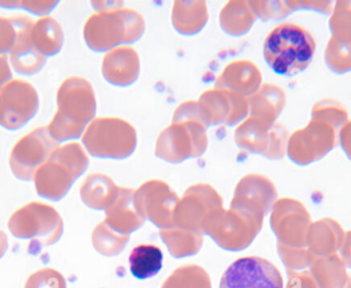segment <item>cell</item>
Listing matches in <instances>:
<instances>
[{"label":"cell","mask_w":351,"mask_h":288,"mask_svg":"<svg viewBox=\"0 0 351 288\" xmlns=\"http://www.w3.org/2000/svg\"><path fill=\"white\" fill-rule=\"evenodd\" d=\"M340 257L346 267L351 268V230L346 233L343 244L340 248Z\"/></svg>","instance_id":"obj_27"},{"label":"cell","mask_w":351,"mask_h":288,"mask_svg":"<svg viewBox=\"0 0 351 288\" xmlns=\"http://www.w3.org/2000/svg\"><path fill=\"white\" fill-rule=\"evenodd\" d=\"M337 131L324 121L311 118L304 129L289 138V157L298 166H308L323 159L335 148Z\"/></svg>","instance_id":"obj_5"},{"label":"cell","mask_w":351,"mask_h":288,"mask_svg":"<svg viewBox=\"0 0 351 288\" xmlns=\"http://www.w3.org/2000/svg\"><path fill=\"white\" fill-rule=\"evenodd\" d=\"M86 166L88 158L78 144H67L58 148L37 176L39 193L51 199L61 198Z\"/></svg>","instance_id":"obj_3"},{"label":"cell","mask_w":351,"mask_h":288,"mask_svg":"<svg viewBox=\"0 0 351 288\" xmlns=\"http://www.w3.org/2000/svg\"><path fill=\"white\" fill-rule=\"evenodd\" d=\"M339 142L344 153L351 160V121L348 120L339 129Z\"/></svg>","instance_id":"obj_25"},{"label":"cell","mask_w":351,"mask_h":288,"mask_svg":"<svg viewBox=\"0 0 351 288\" xmlns=\"http://www.w3.org/2000/svg\"><path fill=\"white\" fill-rule=\"evenodd\" d=\"M287 288H319L311 271L303 270L290 272Z\"/></svg>","instance_id":"obj_23"},{"label":"cell","mask_w":351,"mask_h":288,"mask_svg":"<svg viewBox=\"0 0 351 288\" xmlns=\"http://www.w3.org/2000/svg\"><path fill=\"white\" fill-rule=\"evenodd\" d=\"M315 49V38L306 29L293 23H284L266 37L264 59L274 73L294 76L311 65Z\"/></svg>","instance_id":"obj_1"},{"label":"cell","mask_w":351,"mask_h":288,"mask_svg":"<svg viewBox=\"0 0 351 288\" xmlns=\"http://www.w3.org/2000/svg\"><path fill=\"white\" fill-rule=\"evenodd\" d=\"M59 143L51 137L47 127H38L25 135L14 146L10 166L19 178L28 179L33 170L51 157Z\"/></svg>","instance_id":"obj_9"},{"label":"cell","mask_w":351,"mask_h":288,"mask_svg":"<svg viewBox=\"0 0 351 288\" xmlns=\"http://www.w3.org/2000/svg\"><path fill=\"white\" fill-rule=\"evenodd\" d=\"M220 288H284V281L274 264L265 259L247 257L228 267Z\"/></svg>","instance_id":"obj_8"},{"label":"cell","mask_w":351,"mask_h":288,"mask_svg":"<svg viewBox=\"0 0 351 288\" xmlns=\"http://www.w3.org/2000/svg\"><path fill=\"white\" fill-rule=\"evenodd\" d=\"M30 39L34 49L43 57H53L61 51L64 34L59 23L53 18H43L33 23Z\"/></svg>","instance_id":"obj_13"},{"label":"cell","mask_w":351,"mask_h":288,"mask_svg":"<svg viewBox=\"0 0 351 288\" xmlns=\"http://www.w3.org/2000/svg\"><path fill=\"white\" fill-rule=\"evenodd\" d=\"M325 62L333 73L351 71V42L344 43L331 37L325 49Z\"/></svg>","instance_id":"obj_17"},{"label":"cell","mask_w":351,"mask_h":288,"mask_svg":"<svg viewBox=\"0 0 351 288\" xmlns=\"http://www.w3.org/2000/svg\"><path fill=\"white\" fill-rule=\"evenodd\" d=\"M38 109V94L29 82L12 80L0 90V125L4 129H22Z\"/></svg>","instance_id":"obj_6"},{"label":"cell","mask_w":351,"mask_h":288,"mask_svg":"<svg viewBox=\"0 0 351 288\" xmlns=\"http://www.w3.org/2000/svg\"><path fill=\"white\" fill-rule=\"evenodd\" d=\"M329 27L333 38L344 43L351 42V1H337Z\"/></svg>","instance_id":"obj_18"},{"label":"cell","mask_w":351,"mask_h":288,"mask_svg":"<svg viewBox=\"0 0 351 288\" xmlns=\"http://www.w3.org/2000/svg\"><path fill=\"white\" fill-rule=\"evenodd\" d=\"M346 232L341 225L331 218H324L311 224L307 238V248L315 257L337 254L343 244Z\"/></svg>","instance_id":"obj_11"},{"label":"cell","mask_w":351,"mask_h":288,"mask_svg":"<svg viewBox=\"0 0 351 288\" xmlns=\"http://www.w3.org/2000/svg\"><path fill=\"white\" fill-rule=\"evenodd\" d=\"M309 268L319 288H348L351 285L348 267L339 254L315 257Z\"/></svg>","instance_id":"obj_12"},{"label":"cell","mask_w":351,"mask_h":288,"mask_svg":"<svg viewBox=\"0 0 351 288\" xmlns=\"http://www.w3.org/2000/svg\"><path fill=\"white\" fill-rule=\"evenodd\" d=\"M288 131L280 125L274 123L271 127V142L266 157L269 159H282L288 151Z\"/></svg>","instance_id":"obj_21"},{"label":"cell","mask_w":351,"mask_h":288,"mask_svg":"<svg viewBox=\"0 0 351 288\" xmlns=\"http://www.w3.org/2000/svg\"><path fill=\"white\" fill-rule=\"evenodd\" d=\"M348 288H351V285H350V287H348Z\"/></svg>","instance_id":"obj_28"},{"label":"cell","mask_w":351,"mask_h":288,"mask_svg":"<svg viewBox=\"0 0 351 288\" xmlns=\"http://www.w3.org/2000/svg\"><path fill=\"white\" fill-rule=\"evenodd\" d=\"M16 28V38L10 53V64L18 73L34 75L41 71L47 57L38 53L33 47L30 39L32 21L27 16L14 18Z\"/></svg>","instance_id":"obj_10"},{"label":"cell","mask_w":351,"mask_h":288,"mask_svg":"<svg viewBox=\"0 0 351 288\" xmlns=\"http://www.w3.org/2000/svg\"><path fill=\"white\" fill-rule=\"evenodd\" d=\"M286 105V94L280 86L265 84L252 98V114L255 118L274 125Z\"/></svg>","instance_id":"obj_14"},{"label":"cell","mask_w":351,"mask_h":288,"mask_svg":"<svg viewBox=\"0 0 351 288\" xmlns=\"http://www.w3.org/2000/svg\"><path fill=\"white\" fill-rule=\"evenodd\" d=\"M311 117L331 125L335 131L348 122V110L343 105L333 99L319 101L311 110Z\"/></svg>","instance_id":"obj_16"},{"label":"cell","mask_w":351,"mask_h":288,"mask_svg":"<svg viewBox=\"0 0 351 288\" xmlns=\"http://www.w3.org/2000/svg\"><path fill=\"white\" fill-rule=\"evenodd\" d=\"M251 3L255 4L252 5L254 12L263 21L282 20L293 12L287 1H259Z\"/></svg>","instance_id":"obj_20"},{"label":"cell","mask_w":351,"mask_h":288,"mask_svg":"<svg viewBox=\"0 0 351 288\" xmlns=\"http://www.w3.org/2000/svg\"><path fill=\"white\" fill-rule=\"evenodd\" d=\"M82 143L93 156L123 159L136 148V131L121 119H96L86 129Z\"/></svg>","instance_id":"obj_4"},{"label":"cell","mask_w":351,"mask_h":288,"mask_svg":"<svg viewBox=\"0 0 351 288\" xmlns=\"http://www.w3.org/2000/svg\"><path fill=\"white\" fill-rule=\"evenodd\" d=\"M278 250L282 263L290 272L305 270L311 267L315 258L308 248H291L278 244Z\"/></svg>","instance_id":"obj_19"},{"label":"cell","mask_w":351,"mask_h":288,"mask_svg":"<svg viewBox=\"0 0 351 288\" xmlns=\"http://www.w3.org/2000/svg\"><path fill=\"white\" fill-rule=\"evenodd\" d=\"M162 261L164 256L160 248L152 244H141L130 254V270L140 280L152 278L162 270Z\"/></svg>","instance_id":"obj_15"},{"label":"cell","mask_w":351,"mask_h":288,"mask_svg":"<svg viewBox=\"0 0 351 288\" xmlns=\"http://www.w3.org/2000/svg\"><path fill=\"white\" fill-rule=\"evenodd\" d=\"M291 10H315L323 14H330L333 12V5L331 1H287Z\"/></svg>","instance_id":"obj_24"},{"label":"cell","mask_w":351,"mask_h":288,"mask_svg":"<svg viewBox=\"0 0 351 288\" xmlns=\"http://www.w3.org/2000/svg\"><path fill=\"white\" fill-rule=\"evenodd\" d=\"M58 111L47 129L60 142L78 139L96 111L92 86L84 78L71 77L60 86Z\"/></svg>","instance_id":"obj_2"},{"label":"cell","mask_w":351,"mask_h":288,"mask_svg":"<svg viewBox=\"0 0 351 288\" xmlns=\"http://www.w3.org/2000/svg\"><path fill=\"white\" fill-rule=\"evenodd\" d=\"M270 223L278 244L291 248H307L313 222L311 213L300 201L284 198L276 202Z\"/></svg>","instance_id":"obj_7"},{"label":"cell","mask_w":351,"mask_h":288,"mask_svg":"<svg viewBox=\"0 0 351 288\" xmlns=\"http://www.w3.org/2000/svg\"><path fill=\"white\" fill-rule=\"evenodd\" d=\"M16 38V28L14 18L0 16V55L12 51Z\"/></svg>","instance_id":"obj_22"},{"label":"cell","mask_w":351,"mask_h":288,"mask_svg":"<svg viewBox=\"0 0 351 288\" xmlns=\"http://www.w3.org/2000/svg\"><path fill=\"white\" fill-rule=\"evenodd\" d=\"M12 74L8 65V59L0 55V90L8 82L12 81Z\"/></svg>","instance_id":"obj_26"}]
</instances>
